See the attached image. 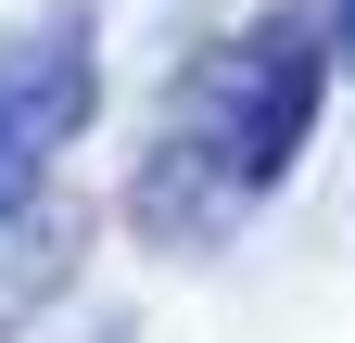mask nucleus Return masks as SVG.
I'll list each match as a JSON object with an SVG mask.
<instances>
[{
    "instance_id": "f257e3e1",
    "label": "nucleus",
    "mask_w": 355,
    "mask_h": 343,
    "mask_svg": "<svg viewBox=\"0 0 355 343\" xmlns=\"http://www.w3.org/2000/svg\"><path fill=\"white\" fill-rule=\"evenodd\" d=\"M304 115H318V38L279 13V26H254L241 51H216V64L191 76V102H178V140H165V153H178V165L216 153V178H229V191H266V178L292 165Z\"/></svg>"
},
{
    "instance_id": "f03ea898",
    "label": "nucleus",
    "mask_w": 355,
    "mask_h": 343,
    "mask_svg": "<svg viewBox=\"0 0 355 343\" xmlns=\"http://www.w3.org/2000/svg\"><path fill=\"white\" fill-rule=\"evenodd\" d=\"M76 115H89V64H76V26L51 13L38 38H13V51H0V203L38 178V153H51Z\"/></svg>"
},
{
    "instance_id": "7ed1b4c3",
    "label": "nucleus",
    "mask_w": 355,
    "mask_h": 343,
    "mask_svg": "<svg viewBox=\"0 0 355 343\" xmlns=\"http://www.w3.org/2000/svg\"><path fill=\"white\" fill-rule=\"evenodd\" d=\"M343 26H355V0H343Z\"/></svg>"
}]
</instances>
